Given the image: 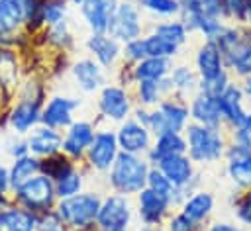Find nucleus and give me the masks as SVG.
I'll return each mask as SVG.
<instances>
[{"label": "nucleus", "instance_id": "1", "mask_svg": "<svg viewBox=\"0 0 251 231\" xmlns=\"http://www.w3.org/2000/svg\"><path fill=\"white\" fill-rule=\"evenodd\" d=\"M47 100V84L41 76H29L18 90L16 102L8 106V129L16 135H27L41 123V108Z\"/></svg>", "mask_w": 251, "mask_h": 231}, {"label": "nucleus", "instance_id": "2", "mask_svg": "<svg viewBox=\"0 0 251 231\" xmlns=\"http://www.w3.org/2000/svg\"><path fill=\"white\" fill-rule=\"evenodd\" d=\"M151 170V162L145 155L122 153L104 174V182L108 192H116L122 196L133 198L147 186V174Z\"/></svg>", "mask_w": 251, "mask_h": 231}, {"label": "nucleus", "instance_id": "3", "mask_svg": "<svg viewBox=\"0 0 251 231\" xmlns=\"http://www.w3.org/2000/svg\"><path fill=\"white\" fill-rule=\"evenodd\" d=\"M182 133L186 139V155L192 159L196 166L224 161V155L229 143V133L226 129L206 127L190 121Z\"/></svg>", "mask_w": 251, "mask_h": 231}, {"label": "nucleus", "instance_id": "4", "mask_svg": "<svg viewBox=\"0 0 251 231\" xmlns=\"http://www.w3.org/2000/svg\"><path fill=\"white\" fill-rule=\"evenodd\" d=\"M102 192L98 190H82L76 196L63 198L55 206V213L61 223L71 231H84L96 225L98 209L102 204Z\"/></svg>", "mask_w": 251, "mask_h": 231}, {"label": "nucleus", "instance_id": "5", "mask_svg": "<svg viewBox=\"0 0 251 231\" xmlns=\"http://www.w3.org/2000/svg\"><path fill=\"white\" fill-rule=\"evenodd\" d=\"M12 202L35 215L47 213L55 209L59 202L55 192V182L43 172H39L29 180H25L24 184H20L16 190H12Z\"/></svg>", "mask_w": 251, "mask_h": 231}, {"label": "nucleus", "instance_id": "6", "mask_svg": "<svg viewBox=\"0 0 251 231\" xmlns=\"http://www.w3.org/2000/svg\"><path fill=\"white\" fill-rule=\"evenodd\" d=\"M188 123H190L188 100L173 94V96L163 98L155 108H151L147 127L153 133V137H157L169 131L182 133Z\"/></svg>", "mask_w": 251, "mask_h": 231}, {"label": "nucleus", "instance_id": "7", "mask_svg": "<svg viewBox=\"0 0 251 231\" xmlns=\"http://www.w3.org/2000/svg\"><path fill=\"white\" fill-rule=\"evenodd\" d=\"M135 108L131 88L122 86L118 82H108L102 86V90L96 94V110H98V123H122L127 117H131V112Z\"/></svg>", "mask_w": 251, "mask_h": 231}, {"label": "nucleus", "instance_id": "8", "mask_svg": "<svg viewBox=\"0 0 251 231\" xmlns=\"http://www.w3.org/2000/svg\"><path fill=\"white\" fill-rule=\"evenodd\" d=\"M133 198L116 192H108L102 196L96 217V231H133Z\"/></svg>", "mask_w": 251, "mask_h": 231}, {"label": "nucleus", "instance_id": "9", "mask_svg": "<svg viewBox=\"0 0 251 231\" xmlns=\"http://www.w3.org/2000/svg\"><path fill=\"white\" fill-rule=\"evenodd\" d=\"M120 155V145L116 139V129L112 127H98L94 133V139L86 151L84 161L80 162L88 174H96V176H104L110 166L114 164V161Z\"/></svg>", "mask_w": 251, "mask_h": 231}, {"label": "nucleus", "instance_id": "10", "mask_svg": "<svg viewBox=\"0 0 251 231\" xmlns=\"http://www.w3.org/2000/svg\"><path fill=\"white\" fill-rule=\"evenodd\" d=\"M145 14L137 6L135 0H118L116 12L112 16V22L108 25V35H112L122 45L137 39L145 33Z\"/></svg>", "mask_w": 251, "mask_h": 231}, {"label": "nucleus", "instance_id": "11", "mask_svg": "<svg viewBox=\"0 0 251 231\" xmlns=\"http://www.w3.org/2000/svg\"><path fill=\"white\" fill-rule=\"evenodd\" d=\"M169 180L171 184L180 190L184 196L192 194L194 190L200 188V174H198V166L192 162V159L182 153V155H173L167 157L163 161H159L155 164Z\"/></svg>", "mask_w": 251, "mask_h": 231}, {"label": "nucleus", "instance_id": "12", "mask_svg": "<svg viewBox=\"0 0 251 231\" xmlns=\"http://www.w3.org/2000/svg\"><path fill=\"white\" fill-rule=\"evenodd\" d=\"M133 208L137 221L141 225H151V227H163L169 215L175 211L173 204L165 196L153 192L147 186L133 196Z\"/></svg>", "mask_w": 251, "mask_h": 231}, {"label": "nucleus", "instance_id": "13", "mask_svg": "<svg viewBox=\"0 0 251 231\" xmlns=\"http://www.w3.org/2000/svg\"><path fill=\"white\" fill-rule=\"evenodd\" d=\"M98 129V121L94 119H84L78 117L75 119L67 129H63V143H61V153H65L71 161L82 162L86 157V151L94 139V133Z\"/></svg>", "mask_w": 251, "mask_h": 231}, {"label": "nucleus", "instance_id": "14", "mask_svg": "<svg viewBox=\"0 0 251 231\" xmlns=\"http://www.w3.org/2000/svg\"><path fill=\"white\" fill-rule=\"evenodd\" d=\"M69 74L80 94H98L108 84V70L88 55L71 61Z\"/></svg>", "mask_w": 251, "mask_h": 231}, {"label": "nucleus", "instance_id": "15", "mask_svg": "<svg viewBox=\"0 0 251 231\" xmlns=\"http://www.w3.org/2000/svg\"><path fill=\"white\" fill-rule=\"evenodd\" d=\"M80 106H82L80 98L67 96V94H51L47 96L41 108V125L63 131L76 119L75 114Z\"/></svg>", "mask_w": 251, "mask_h": 231}, {"label": "nucleus", "instance_id": "16", "mask_svg": "<svg viewBox=\"0 0 251 231\" xmlns=\"http://www.w3.org/2000/svg\"><path fill=\"white\" fill-rule=\"evenodd\" d=\"M224 168L235 192H245L251 188V149L229 141L224 155Z\"/></svg>", "mask_w": 251, "mask_h": 231}, {"label": "nucleus", "instance_id": "17", "mask_svg": "<svg viewBox=\"0 0 251 231\" xmlns=\"http://www.w3.org/2000/svg\"><path fill=\"white\" fill-rule=\"evenodd\" d=\"M84 51L108 72L122 63V43L108 33H88L84 37Z\"/></svg>", "mask_w": 251, "mask_h": 231}, {"label": "nucleus", "instance_id": "18", "mask_svg": "<svg viewBox=\"0 0 251 231\" xmlns=\"http://www.w3.org/2000/svg\"><path fill=\"white\" fill-rule=\"evenodd\" d=\"M116 139H118L122 153L147 155V151L151 149V143H153V133L149 131L147 125L135 121L133 117H127L126 121L118 123Z\"/></svg>", "mask_w": 251, "mask_h": 231}, {"label": "nucleus", "instance_id": "19", "mask_svg": "<svg viewBox=\"0 0 251 231\" xmlns=\"http://www.w3.org/2000/svg\"><path fill=\"white\" fill-rule=\"evenodd\" d=\"M245 94H243V88L237 80H231L229 86L226 88V92L218 98V104H220V112H222V121H224V129L229 133L233 129H237L245 116H247V106H245Z\"/></svg>", "mask_w": 251, "mask_h": 231}, {"label": "nucleus", "instance_id": "20", "mask_svg": "<svg viewBox=\"0 0 251 231\" xmlns=\"http://www.w3.org/2000/svg\"><path fill=\"white\" fill-rule=\"evenodd\" d=\"M116 6L118 0H84L80 6H76V10L88 33H108Z\"/></svg>", "mask_w": 251, "mask_h": 231}, {"label": "nucleus", "instance_id": "21", "mask_svg": "<svg viewBox=\"0 0 251 231\" xmlns=\"http://www.w3.org/2000/svg\"><path fill=\"white\" fill-rule=\"evenodd\" d=\"M192 67L198 74V80H208L227 70L224 55L214 41H200L192 57Z\"/></svg>", "mask_w": 251, "mask_h": 231}, {"label": "nucleus", "instance_id": "22", "mask_svg": "<svg viewBox=\"0 0 251 231\" xmlns=\"http://www.w3.org/2000/svg\"><path fill=\"white\" fill-rule=\"evenodd\" d=\"M24 0H0V45L12 49V39L16 33L24 31Z\"/></svg>", "mask_w": 251, "mask_h": 231}, {"label": "nucleus", "instance_id": "23", "mask_svg": "<svg viewBox=\"0 0 251 231\" xmlns=\"http://www.w3.org/2000/svg\"><path fill=\"white\" fill-rule=\"evenodd\" d=\"M188 110H190V121L192 123L206 125V127H216V129H224V121H222V112H220L218 98L206 96L202 92H194L188 98Z\"/></svg>", "mask_w": 251, "mask_h": 231}, {"label": "nucleus", "instance_id": "24", "mask_svg": "<svg viewBox=\"0 0 251 231\" xmlns=\"http://www.w3.org/2000/svg\"><path fill=\"white\" fill-rule=\"evenodd\" d=\"M25 141H27V147H29V153L37 159H47V157H53L57 153H61V143H63V133L53 129V127H47V125H37L35 129H31L27 135H25Z\"/></svg>", "mask_w": 251, "mask_h": 231}, {"label": "nucleus", "instance_id": "25", "mask_svg": "<svg viewBox=\"0 0 251 231\" xmlns=\"http://www.w3.org/2000/svg\"><path fill=\"white\" fill-rule=\"evenodd\" d=\"M214 208H216L214 194L208 192V190H202V188H198L192 194H188L184 198V202L178 206V209L200 227H204L210 221V217L214 213Z\"/></svg>", "mask_w": 251, "mask_h": 231}, {"label": "nucleus", "instance_id": "26", "mask_svg": "<svg viewBox=\"0 0 251 231\" xmlns=\"http://www.w3.org/2000/svg\"><path fill=\"white\" fill-rule=\"evenodd\" d=\"M131 94H133V102L135 106H143V108H155L163 98L173 96V84L167 78L163 80H137L131 86Z\"/></svg>", "mask_w": 251, "mask_h": 231}, {"label": "nucleus", "instance_id": "27", "mask_svg": "<svg viewBox=\"0 0 251 231\" xmlns=\"http://www.w3.org/2000/svg\"><path fill=\"white\" fill-rule=\"evenodd\" d=\"M37 35L43 37V39H33V41H37L45 47H51L57 53H71L76 45V37H75L73 25H71V18L61 22V23L43 27V31H39Z\"/></svg>", "mask_w": 251, "mask_h": 231}, {"label": "nucleus", "instance_id": "28", "mask_svg": "<svg viewBox=\"0 0 251 231\" xmlns=\"http://www.w3.org/2000/svg\"><path fill=\"white\" fill-rule=\"evenodd\" d=\"M186 153V139H184V133H178V131H169V133H163V135H157L153 137V143H151V149L147 151V161L151 162V166H155L159 161L167 159V157H173V155H182Z\"/></svg>", "mask_w": 251, "mask_h": 231}, {"label": "nucleus", "instance_id": "29", "mask_svg": "<svg viewBox=\"0 0 251 231\" xmlns=\"http://www.w3.org/2000/svg\"><path fill=\"white\" fill-rule=\"evenodd\" d=\"M149 31H153L155 35H159L161 39H165L167 43L182 49L188 39H190V31L186 27V23L180 20V18H171V20H159V22H153L149 25Z\"/></svg>", "mask_w": 251, "mask_h": 231}, {"label": "nucleus", "instance_id": "30", "mask_svg": "<svg viewBox=\"0 0 251 231\" xmlns=\"http://www.w3.org/2000/svg\"><path fill=\"white\" fill-rule=\"evenodd\" d=\"M0 227L4 231H37V215L12 202L0 211Z\"/></svg>", "mask_w": 251, "mask_h": 231}, {"label": "nucleus", "instance_id": "31", "mask_svg": "<svg viewBox=\"0 0 251 231\" xmlns=\"http://www.w3.org/2000/svg\"><path fill=\"white\" fill-rule=\"evenodd\" d=\"M169 80L173 84L175 96H180V98L188 100L194 92H198V74H196L192 65L175 63L171 72H169Z\"/></svg>", "mask_w": 251, "mask_h": 231}, {"label": "nucleus", "instance_id": "32", "mask_svg": "<svg viewBox=\"0 0 251 231\" xmlns=\"http://www.w3.org/2000/svg\"><path fill=\"white\" fill-rule=\"evenodd\" d=\"M175 65V59L167 57H147L135 65H131L133 80H163L169 76L171 69Z\"/></svg>", "mask_w": 251, "mask_h": 231}, {"label": "nucleus", "instance_id": "33", "mask_svg": "<svg viewBox=\"0 0 251 231\" xmlns=\"http://www.w3.org/2000/svg\"><path fill=\"white\" fill-rule=\"evenodd\" d=\"M8 170H10L12 190H16L20 184H24L25 180H29L31 176H35V174L41 172V159H37L31 153H27L24 157L12 159L10 164H8Z\"/></svg>", "mask_w": 251, "mask_h": 231}, {"label": "nucleus", "instance_id": "34", "mask_svg": "<svg viewBox=\"0 0 251 231\" xmlns=\"http://www.w3.org/2000/svg\"><path fill=\"white\" fill-rule=\"evenodd\" d=\"M88 170L82 166V164H76L73 170H69L63 178H59L55 182V192H57V198L63 200V198H71V196H76L80 194L82 190H86V182H88Z\"/></svg>", "mask_w": 251, "mask_h": 231}, {"label": "nucleus", "instance_id": "35", "mask_svg": "<svg viewBox=\"0 0 251 231\" xmlns=\"http://www.w3.org/2000/svg\"><path fill=\"white\" fill-rule=\"evenodd\" d=\"M141 12L155 22L159 20H171V18H180L182 14V4L180 0H135Z\"/></svg>", "mask_w": 251, "mask_h": 231}, {"label": "nucleus", "instance_id": "36", "mask_svg": "<svg viewBox=\"0 0 251 231\" xmlns=\"http://www.w3.org/2000/svg\"><path fill=\"white\" fill-rule=\"evenodd\" d=\"M147 188H151L153 192L165 196V198L173 204L175 209H178V206H180V204L184 202V198H186L180 190H176V188L171 184V180H169L157 166H151V170H149V174H147Z\"/></svg>", "mask_w": 251, "mask_h": 231}, {"label": "nucleus", "instance_id": "37", "mask_svg": "<svg viewBox=\"0 0 251 231\" xmlns=\"http://www.w3.org/2000/svg\"><path fill=\"white\" fill-rule=\"evenodd\" d=\"M226 67L229 70V74L233 76V80H243L245 76L251 74V41L243 43L227 61Z\"/></svg>", "mask_w": 251, "mask_h": 231}, {"label": "nucleus", "instance_id": "38", "mask_svg": "<svg viewBox=\"0 0 251 231\" xmlns=\"http://www.w3.org/2000/svg\"><path fill=\"white\" fill-rule=\"evenodd\" d=\"M141 43L145 49V57H167V59H176L180 49L167 43L165 39H161L159 35H155L153 31H145L141 35Z\"/></svg>", "mask_w": 251, "mask_h": 231}, {"label": "nucleus", "instance_id": "39", "mask_svg": "<svg viewBox=\"0 0 251 231\" xmlns=\"http://www.w3.org/2000/svg\"><path fill=\"white\" fill-rule=\"evenodd\" d=\"M78 162L71 161L65 153H57L53 157H47V159H41V172L45 176H49L53 182H57L59 178H63L69 170H73Z\"/></svg>", "mask_w": 251, "mask_h": 231}, {"label": "nucleus", "instance_id": "40", "mask_svg": "<svg viewBox=\"0 0 251 231\" xmlns=\"http://www.w3.org/2000/svg\"><path fill=\"white\" fill-rule=\"evenodd\" d=\"M182 14H202L208 18H222V0H182ZM180 14V16H182Z\"/></svg>", "mask_w": 251, "mask_h": 231}, {"label": "nucleus", "instance_id": "41", "mask_svg": "<svg viewBox=\"0 0 251 231\" xmlns=\"http://www.w3.org/2000/svg\"><path fill=\"white\" fill-rule=\"evenodd\" d=\"M69 0H45L43 2V23L45 27L69 20Z\"/></svg>", "mask_w": 251, "mask_h": 231}, {"label": "nucleus", "instance_id": "42", "mask_svg": "<svg viewBox=\"0 0 251 231\" xmlns=\"http://www.w3.org/2000/svg\"><path fill=\"white\" fill-rule=\"evenodd\" d=\"M233 215L243 229L251 231V188L245 192H235Z\"/></svg>", "mask_w": 251, "mask_h": 231}, {"label": "nucleus", "instance_id": "43", "mask_svg": "<svg viewBox=\"0 0 251 231\" xmlns=\"http://www.w3.org/2000/svg\"><path fill=\"white\" fill-rule=\"evenodd\" d=\"M251 6V0H222L224 20L229 23L245 25V16Z\"/></svg>", "mask_w": 251, "mask_h": 231}, {"label": "nucleus", "instance_id": "44", "mask_svg": "<svg viewBox=\"0 0 251 231\" xmlns=\"http://www.w3.org/2000/svg\"><path fill=\"white\" fill-rule=\"evenodd\" d=\"M233 80V76L229 74V70L214 76V78H208V80H198V92L206 94V96H212V98H220L226 88L229 86V82Z\"/></svg>", "mask_w": 251, "mask_h": 231}, {"label": "nucleus", "instance_id": "45", "mask_svg": "<svg viewBox=\"0 0 251 231\" xmlns=\"http://www.w3.org/2000/svg\"><path fill=\"white\" fill-rule=\"evenodd\" d=\"M163 227H165V231H202L204 229V227L196 225L192 219H188L180 209H175Z\"/></svg>", "mask_w": 251, "mask_h": 231}, {"label": "nucleus", "instance_id": "46", "mask_svg": "<svg viewBox=\"0 0 251 231\" xmlns=\"http://www.w3.org/2000/svg\"><path fill=\"white\" fill-rule=\"evenodd\" d=\"M229 141H235V143L251 149V108L247 110V116H245L243 123L237 129L229 131Z\"/></svg>", "mask_w": 251, "mask_h": 231}, {"label": "nucleus", "instance_id": "47", "mask_svg": "<svg viewBox=\"0 0 251 231\" xmlns=\"http://www.w3.org/2000/svg\"><path fill=\"white\" fill-rule=\"evenodd\" d=\"M6 153H8L10 159H18V157L27 155V153H29V147H27L25 137L12 133V137L6 139Z\"/></svg>", "mask_w": 251, "mask_h": 231}, {"label": "nucleus", "instance_id": "48", "mask_svg": "<svg viewBox=\"0 0 251 231\" xmlns=\"http://www.w3.org/2000/svg\"><path fill=\"white\" fill-rule=\"evenodd\" d=\"M0 194L12 196V182H10V170L8 164L0 162Z\"/></svg>", "mask_w": 251, "mask_h": 231}, {"label": "nucleus", "instance_id": "49", "mask_svg": "<svg viewBox=\"0 0 251 231\" xmlns=\"http://www.w3.org/2000/svg\"><path fill=\"white\" fill-rule=\"evenodd\" d=\"M206 231H245V229H243L239 223H231V221L218 219V221H212Z\"/></svg>", "mask_w": 251, "mask_h": 231}, {"label": "nucleus", "instance_id": "50", "mask_svg": "<svg viewBox=\"0 0 251 231\" xmlns=\"http://www.w3.org/2000/svg\"><path fill=\"white\" fill-rule=\"evenodd\" d=\"M239 84H241V88H243L245 98L251 102V74H249V76H245L243 80H239Z\"/></svg>", "mask_w": 251, "mask_h": 231}, {"label": "nucleus", "instance_id": "51", "mask_svg": "<svg viewBox=\"0 0 251 231\" xmlns=\"http://www.w3.org/2000/svg\"><path fill=\"white\" fill-rule=\"evenodd\" d=\"M133 231H165V227H151V225H135Z\"/></svg>", "mask_w": 251, "mask_h": 231}, {"label": "nucleus", "instance_id": "52", "mask_svg": "<svg viewBox=\"0 0 251 231\" xmlns=\"http://www.w3.org/2000/svg\"><path fill=\"white\" fill-rule=\"evenodd\" d=\"M53 231H71V229H67V227L63 225V227H59V229H53Z\"/></svg>", "mask_w": 251, "mask_h": 231}, {"label": "nucleus", "instance_id": "53", "mask_svg": "<svg viewBox=\"0 0 251 231\" xmlns=\"http://www.w3.org/2000/svg\"><path fill=\"white\" fill-rule=\"evenodd\" d=\"M0 231H4V229H2V227H0Z\"/></svg>", "mask_w": 251, "mask_h": 231}, {"label": "nucleus", "instance_id": "54", "mask_svg": "<svg viewBox=\"0 0 251 231\" xmlns=\"http://www.w3.org/2000/svg\"><path fill=\"white\" fill-rule=\"evenodd\" d=\"M202 231H204V229H202Z\"/></svg>", "mask_w": 251, "mask_h": 231}, {"label": "nucleus", "instance_id": "55", "mask_svg": "<svg viewBox=\"0 0 251 231\" xmlns=\"http://www.w3.org/2000/svg\"><path fill=\"white\" fill-rule=\"evenodd\" d=\"M180 2H182V0H180Z\"/></svg>", "mask_w": 251, "mask_h": 231}]
</instances>
